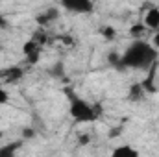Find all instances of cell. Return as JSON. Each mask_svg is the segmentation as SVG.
<instances>
[{"label": "cell", "instance_id": "6da1fadb", "mask_svg": "<svg viewBox=\"0 0 159 157\" xmlns=\"http://www.w3.org/2000/svg\"><path fill=\"white\" fill-rule=\"evenodd\" d=\"M157 48L144 39H133L128 44L124 54H119L117 69H131V70H150L157 65Z\"/></svg>", "mask_w": 159, "mask_h": 157}, {"label": "cell", "instance_id": "7a4b0ae2", "mask_svg": "<svg viewBox=\"0 0 159 157\" xmlns=\"http://www.w3.org/2000/svg\"><path fill=\"white\" fill-rule=\"evenodd\" d=\"M65 94L69 96V113L80 124H91L96 122L102 115V107L100 105H93L91 102H87L85 98L78 96L74 91H65Z\"/></svg>", "mask_w": 159, "mask_h": 157}, {"label": "cell", "instance_id": "3957f363", "mask_svg": "<svg viewBox=\"0 0 159 157\" xmlns=\"http://www.w3.org/2000/svg\"><path fill=\"white\" fill-rule=\"evenodd\" d=\"M61 7L74 15H89L94 11V0H59Z\"/></svg>", "mask_w": 159, "mask_h": 157}, {"label": "cell", "instance_id": "277c9868", "mask_svg": "<svg viewBox=\"0 0 159 157\" xmlns=\"http://www.w3.org/2000/svg\"><path fill=\"white\" fill-rule=\"evenodd\" d=\"M41 50H43V44L39 41H35L34 37L24 41V44H22V54H24V57L30 65H35L41 59Z\"/></svg>", "mask_w": 159, "mask_h": 157}, {"label": "cell", "instance_id": "5b68a950", "mask_svg": "<svg viewBox=\"0 0 159 157\" xmlns=\"http://www.w3.org/2000/svg\"><path fill=\"white\" fill-rule=\"evenodd\" d=\"M22 78H24V70H22L19 65H11V67H4V69H0V81H2V83H9V85H13V83L20 81Z\"/></svg>", "mask_w": 159, "mask_h": 157}, {"label": "cell", "instance_id": "8992f818", "mask_svg": "<svg viewBox=\"0 0 159 157\" xmlns=\"http://www.w3.org/2000/svg\"><path fill=\"white\" fill-rule=\"evenodd\" d=\"M143 22H144V26H146L148 30H152V32L157 30L159 28V7L157 6H152V7L146 9Z\"/></svg>", "mask_w": 159, "mask_h": 157}, {"label": "cell", "instance_id": "52a82bcc", "mask_svg": "<svg viewBox=\"0 0 159 157\" xmlns=\"http://www.w3.org/2000/svg\"><path fill=\"white\" fill-rule=\"evenodd\" d=\"M57 19H59V9L57 7H48L44 13H41L39 17H37V24H39L41 28H44V26L52 24L54 20H57Z\"/></svg>", "mask_w": 159, "mask_h": 157}, {"label": "cell", "instance_id": "ba28073f", "mask_svg": "<svg viewBox=\"0 0 159 157\" xmlns=\"http://www.w3.org/2000/svg\"><path fill=\"white\" fill-rule=\"evenodd\" d=\"M144 94H146V91H144L143 83H133L128 91V100L129 102H139V100L144 98Z\"/></svg>", "mask_w": 159, "mask_h": 157}, {"label": "cell", "instance_id": "9c48e42d", "mask_svg": "<svg viewBox=\"0 0 159 157\" xmlns=\"http://www.w3.org/2000/svg\"><path fill=\"white\" fill-rule=\"evenodd\" d=\"M115 157H137L139 155V152L133 148V146H129V144H122V146H117L113 152H111Z\"/></svg>", "mask_w": 159, "mask_h": 157}, {"label": "cell", "instance_id": "30bf717a", "mask_svg": "<svg viewBox=\"0 0 159 157\" xmlns=\"http://www.w3.org/2000/svg\"><path fill=\"white\" fill-rule=\"evenodd\" d=\"M148 32V28L144 26V22H135V24H131V28H129V35L133 37V39H143V35Z\"/></svg>", "mask_w": 159, "mask_h": 157}, {"label": "cell", "instance_id": "8fae6325", "mask_svg": "<svg viewBox=\"0 0 159 157\" xmlns=\"http://www.w3.org/2000/svg\"><path fill=\"white\" fill-rule=\"evenodd\" d=\"M20 146H22L20 141H15V142H11V144H6L4 148H0V155H6V157L15 155V152H17Z\"/></svg>", "mask_w": 159, "mask_h": 157}, {"label": "cell", "instance_id": "7c38bea8", "mask_svg": "<svg viewBox=\"0 0 159 157\" xmlns=\"http://www.w3.org/2000/svg\"><path fill=\"white\" fill-rule=\"evenodd\" d=\"M100 34L104 35V39H109V41H113L117 37V30H115L113 26H104V28L100 30Z\"/></svg>", "mask_w": 159, "mask_h": 157}, {"label": "cell", "instance_id": "4fadbf2b", "mask_svg": "<svg viewBox=\"0 0 159 157\" xmlns=\"http://www.w3.org/2000/svg\"><path fill=\"white\" fill-rule=\"evenodd\" d=\"M7 102H9V92H7V89H6V87H2V85H0V107H2V105H6Z\"/></svg>", "mask_w": 159, "mask_h": 157}, {"label": "cell", "instance_id": "5bb4252c", "mask_svg": "<svg viewBox=\"0 0 159 157\" xmlns=\"http://www.w3.org/2000/svg\"><path fill=\"white\" fill-rule=\"evenodd\" d=\"M152 44H154V46H156V48L159 50V28L156 30V32H154V37H152Z\"/></svg>", "mask_w": 159, "mask_h": 157}, {"label": "cell", "instance_id": "9a60e30c", "mask_svg": "<svg viewBox=\"0 0 159 157\" xmlns=\"http://www.w3.org/2000/svg\"><path fill=\"white\" fill-rule=\"evenodd\" d=\"M6 26H7V19H6L4 15H0V30H2V28H6Z\"/></svg>", "mask_w": 159, "mask_h": 157}, {"label": "cell", "instance_id": "2e32d148", "mask_svg": "<svg viewBox=\"0 0 159 157\" xmlns=\"http://www.w3.org/2000/svg\"><path fill=\"white\" fill-rule=\"evenodd\" d=\"M32 135H34V131H32V129H26V131H24V137H32Z\"/></svg>", "mask_w": 159, "mask_h": 157}, {"label": "cell", "instance_id": "e0dca14e", "mask_svg": "<svg viewBox=\"0 0 159 157\" xmlns=\"http://www.w3.org/2000/svg\"><path fill=\"white\" fill-rule=\"evenodd\" d=\"M80 141H81V144H87V141H89V137H87V135H83V137H81Z\"/></svg>", "mask_w": 159, "mask_h": 157}]
</instances>
